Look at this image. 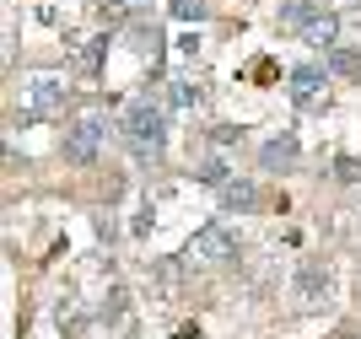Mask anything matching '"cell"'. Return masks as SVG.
<instances>
[{"label":"cell","instance_id":"cell-13","mask_svg":"<svg viewBox=\"0 0 361 339\" xmlns=\"http://www.w3.org/2000/svg\"><path fill=\"white\" fill-rule=\"evenodd\" d=\"M167 103H173V108H195V103H200V92H195V87H183V81H178V87L167 92Z\"/></svg>","mask_w":361,"mask_h":339},{"label":"cell","instance_id":"cell-10","mask_svg":"<svg viewBox=\"0 0 361 339\" xmlns=\"http://www.w3.org/2000/svg\"><path fill=\"white\" fill-rule=\"evenodd\" d=\"M324 70H329V75H345V81H356V75H361V49H334V54L324 59Z\"/></svg>","mask_w":361,"mask_h":339},{"label":"cell","instance_id":"cell-8","mask_svg":"<svg viewBox=\"0 0 361 339\" xmlns=\"http://www.w3.org/2000/svg\"><path fill=\"white\" fill-rule=\"evenodd\" d=\"M302 44H307V49H324V54H334V49H340V16L318 11L313 22H307V32H302Z\"/></svg>","mask_w":361,"mask_h":339},{"label":"cell","instance_id":"cell-6","mask_svg":"<svg viewBox=\"0 0 361 339\" xmlns=\"http://www.w3.org/2000/svg\"><path fill=\"white\" fill-rule=\"evenodd\" d=\"M297 135H275V140H264V151H259V162H264V173H291L297 167Z\"/></svg>","mask_w":361,"mask_h":339},{"label":"cell","instance_id":"cell-14","mask_svg":"<svg viewBox=\"0 0 361 339\" xmlns=\"http://www.w3.org/2000/svg\"><path fill=\"white\" fill-rule=\"evenodd\" d=\"M334 178H345V183H361V162H356V156H340V162H334Z\"/></svg>","mask_w":361,"mask_h":339},{"label":"cell","instance_id":"cell-9","mask_svg":"<svg viewBox=\"0 0 361 339\" xmlns=\"http://www.w3.org/2000/svg\"><path fill=\"white\" fill-rule=\"evenodd\" d=\"M275 16H281V27H286V32H297V38H302V32H307V22L318 16V6H313V0H281V6H275Z\"/></svg>","mask_w":361,"mask_h":339},{"label":"cell","instance_id":"cell-2","mask_svg":"<svg viewBox=\"0 0 361 339\" xmlns=\"http://www.w3.org/2000/svg\"><path fill=\"white\" fill-rule=\"evenodd\" d=\"M103 140H108V118H103V113H87V118H75L71 130H65V162H75V167L97 162Z\"/></svg>","mask_w":361,"mask_h":339},{"label":"cell","instance_id":"cell-15","mask_svg":"<svg viewBox=\"0 0 361 339\" xmlns=\"http://www.w3.org/2000/svg\"><path fill=\"white\" fill-rule=\"evenodd\" d=\"M173 16H183V22H189V16H205V0H173Z\"/></svg>","mask_w":361,"mask_h":339},{"label":"cell","instance_id":"cell-4","mask_svg":"<svg viewBox=\"0 0 361 339\" xmlns=\"http://www.w3.org/2000/svg\"><path fill=\"white\" fill-rule=\"evenodd\" d=\"M60 103H65V81H54V75H38V81H32V103L22 108V124H38V118L54 113Z\"/></svg>","mask_w":361,"mask_h":339},{"label":"cell","instance_id":"cell-3","mask_svg":"<svg viewBox=\"0 0 361 339\" xmlns=\"http://www.w3.org/2000/svg\"><path fill=\"white\" fill-rule=\"evenodd\" d=\"M286 92L297 108H324L329 103V70L324 65H297V70L286 75Z\"/></svg>","mask_w":361,"mask_h":339},{"label":"cell","instance_id":"cell-5","mask_svg":"<svg viewBox=\"0 0 361 339\" xmlns=\"http://www.w3.org/2000/svg\"><path fill=\"white\" fill-rule=\"evenodd\" d=\"M221 210H238V216H254V210H264V189H259L254 178H232L221 189Z\"/></svg>","mask_w":361,"mask_h":339},{"label":"cell","instance_id":"cell-1","mask_svg":"<svg viewBox=\"0 0 361 339\" xmlns=\"http://www.w3.org/2000/svg\"><path fill=\"white\" fill-rule=\"evenodd\" d=\"M119 135H124V146H130L135 162H157V156L167 151V113H162V103H151V97L130 103L124 118H119Z\"/></svg>","mask_w":361,"mask_h":339},{"label":"cell","instance_id":"cell-12","mask_svg":"<svg viewBox=\"0 0 361 339\" xmlns=\"http://www.w3.org/2000/svg\"><path fill=\"white\" fill-rule=\"evenodd\" d=\"M195 173L205 178V183H216V189H226V183H232V173H226V156H205Z\"/></svg>","mask_w":361,"mask_h":339},{"label":"cell","instance_id":"cell-11","mask_svg":"<svg viewBox=\"0 0 361 339\" xmlns=\"http://www.w3.org/2000/svg\"><path fill=\"white\" fill-rule=\"evenodd\" d=\"M297 291L307 296V302H318V296L329 291V269H318V264H307V269H297Z\"/></svg>","mask_w":361,"mask_h":339},{"label":"cell","instance_id":"cell-7","mask_svg":"<svg viewBox=\"0 0 361 339\" xmlns=\"http://www.w3.org/2000/svg\"><path fill=\"white\" fill-rule=\"evenodd\" d=\"M195 253H200V259H211V264H221V259L238 253V237L226 232V226H205V232L195 237Z\"/></svg>","mask_w":361,"mask_h":339}]
</instances>
